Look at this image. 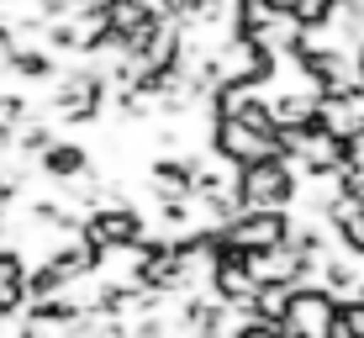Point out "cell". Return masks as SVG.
<instances>
[{
	"label": "cell",
	"instance_id": "7a4b0ae2",
	"mask_svg": "<svg viewBox=\"0 0 364 338\" xmlns=\"http://www.w3.org/2000/svg\"><path fill=\"white\" fill-rule=\"evenodd\" d=\"M237 201H243V211H285L296 201V169L285 159L248 164L243 180H237Z\"/></svg>",
	"mask_w": 364,
	"mask_h": 338
},
{
	"label": "cell",
	"instance_id": "6da1fadb",
	"mask_svg": "<svg viewBox=\"0 0 364 338\" xmlns=\"http://www.w3.org/2000/svg\"><path fill=\"white\" fill-rule=\"evenodd\" d=\"M285 338H343V307L322 285H296L280 317Z\"/></svg>",
	"mask_w": 364,
	"mask_h": 338
},
{
	"label": "cell",
	"instance_id": "3957f363",
	"mask_svg": "<svg viewBox=\"0 0 364 338\" xmlns=\"http://www.w3.org/2000/svg\"><path fill=\"white\" fill-rule=\"evenodd\" d=\"M32 312V265L21 259V248H0V317Z\"/></svg>",
	"mask_w": 364,
	"mask_h": 338
}]
</instances>
